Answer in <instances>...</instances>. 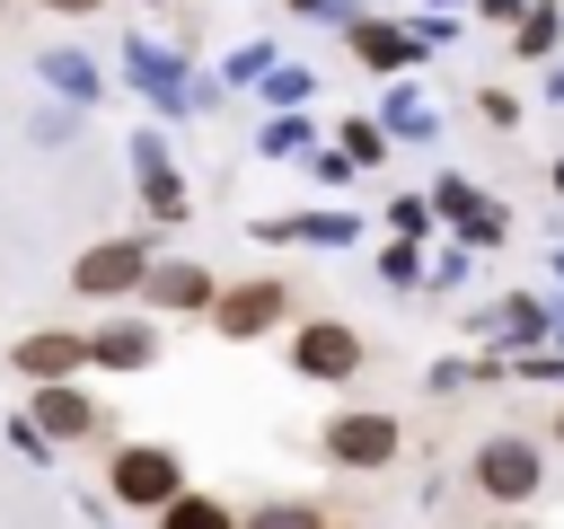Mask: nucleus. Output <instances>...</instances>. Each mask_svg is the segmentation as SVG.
<instances>
[{"label":"nucleus","instance_id":"obj_4","mask_svg":"<svg viewBox=\"0 0 564 529\" xmlns=\"http://www.w3.org/2000/svg\"><path fill=\"white\" fill-rule=\"evenodd\" d=\"M150 256H159V238H150V229L97 238V247H79V256H70V291H79V300H132V291H141V273H150Z\"/></svg>","mask_w":564,"mask_h":529},{"label":"nucleus","instance_id":"obj_37","mask_svg":"<svg viewBox=\"0 0 564 529\" xmlns=\"http://www.w3.org/2000/svg\"><path fill=\"white\" fill-rule=\"evenodd\" d=\"M485 529H538V520H529V511H494Z\"/></svg>","mask_w":564,"mask_h":529},{"label":"nucleus","instance_id":"obj_15","mask_svg":"<svg viewBox=\"0 0 564 529\" xmlns=\"http://www.w3.org/2000/svg\"><path fill=\"white\" fill-rule=\"evenodd\" d=\"M159 361V326H150V309L141 317H106V326H88V370H150Z\"/></svg>","mask_w":564,"mask_h":529},{"label":"nucleus","instance_id":"obj_34","mask_svg":"<svg viewBox=\"0 0 564 529\" xmlns=\"http://www.w3.org/2000/svg\"><path fill=\"white\" fill-rule=\"evenodd\" d=\"M467 9H476V18H485V26H511V18H520V9H529V0H467Z\"/></svg>","mask_w":564,"mask_h":529},{"label":"nucleus","instance_id":"obj_20","mask_svg":"<svg viewBox=\"0 0 564 529\" xmlns=\"http://www.w3.org/2000/svg\"><path fill=\"white\" fill-rule=\"evenodd\" d=\"M150 520H159V529H238V511H229L220 494H194V485H185L176 503H159Z\"/></svg>","mask_w":564,"mask_h":529},{"label":"nucleus","instance_id":"obj_16","mask_svg":"<svg viewBox=\"0 0 564 529\" xmlns=\"http://www.w3.org/2000/svg\"><path fill=\"white\" fill-rule=\"evenodd\" d=\"M35 71H44V88H53V97H70V106H97V97H106V71H97L88 53H70V44L35 53Z\"/></svg>","mask_w":564,"mask_h":529},{"label":"nucleus","instance_id":"obj_23","mask_svg":"<svg viewBox=\"0 0 564 529\" xmlns=\"http://www.w3.org/2000/svg\"><path fill=\"white\" fill-rule=\"evenodd\" d=\"M379 282H388V291H423V238H397V229H388V247H379Z\"/></svg>","mask_w":564,"mask_h":529},{"label":"nucleus","instance_id":"obj_33","mask_svg":"<svg viewBox=\"0 0 564 529\" xmlns=\"http://www.w3.org/2000/svg\"><path fill=\"white\" fill-rule=\"evenodd\" d=\"M388 229H397V238H423V229H432V203H423V194H397V203H388Z\"/></svg>","mask_w":564,"mask_h":529},{"label":"nucleus","instance_id":"obj_31","mask_svg":"<svg viewBox=\"0 0 564 529\" xmlns=\"http://www.w3.org/2000/svg\"><path fill=\"white\" fill-rule=\"evenodd\" d=\"M300 168H308V176H317V185H352V176H361V168H352V159H344V150H335V141H326V150H317V141H308V150H300Z\"/></svg>","mask_w":564,"mask_h":529},{"label":"nucleus","instance_id":"obj_10","mask_svg":"<svg viewBox=\"0 0 564 529\" xmlns=\"http://www.w3.org/2000/svg\"><path fill=\"white\" fill-rule=\"evenodd\" d=\"M212 264H194V256H150V273H141V309L150 317H194V309H212Z\"/></svg>","mask_w":564,"mask_h":529},{"label":"nucleus","instance_id":"obj_30","mask_svg":"<svg viewBox=\"0 0 564 529\" xmlns=\"http://www.w3.org/2000/svg\"><path fill=\"white\" fill-rule=\"evenodd\" d=\"M405 26H414V44H423V53H441V44H458V9H414Z\"/></svg>","mask_w":564,"mask_h":529},{"label":"nucleus","instance_id":"obj_22","mask_svg":"<svg viewBox=\"0 0 564 529\" xmlns=\"http://www.w3.org/2000/svg\"><path fill=\"white\" fill-rule=\"evenodd\" d=\"M423 203H432V220H449V229H458V220H467V212L485 203V185H476V176H458V168H441Z\"/></svg>","mask_w":564,"mask_h":529},{"label":"nucleus","instance_id":"obj_43","mask_svg":"<svg viewBox=\"0 0 564 529\" xmlns=\"http://www.w3.org/2000/svg\"><path fill=\"white\" fill-rule=\"evenodd\" d=\"M555 282H564V256H555Z\"/></svg>","mask_w":564,"mask_h":529},{"label":"nucleus","instance_id":"obj_12","mask_svg":"<svg viewBox=\"0 0 564 529\" xmlns=\"http://www.w3.org/2000/svg\"><path fill=\"white\" fill-rule=\"evenodd\" d=\"M9 370L35 388V379H79L88 370V335L79 326H35V335H18L9 344Z\"/></svg>","mask_w":564,"mask_h":529},{"label":"nucleus","instance_id":"obj_44","mask_svg":"<svg viewBox=\"0 0 564 529\" xmlns=\"http://www.w3.org/2000/svg\"><path fill=\"white\" fill-rule=\"evenodd\" d=\"M141 9H167V0H141Z\"/></svg>","mask_w":564,"mask_h":529},{"label":"nucleus","instance_id":"obj_6","mask_svg":"<svg viewBox=\"0 0 564 529\" xmlns=\"http://www.w3.org/2000/svg\"><path fill=\"white\" fill-rule=\"evenodd\" d=\"M282 353H291V370L317 379V388H344V379H361V361H370L361 326H344V317H300Z\"/></svg>","mask_w":564,"mask_h":529},{"label":"nucleus","instance_id":"obj_9","mask_svg":"<svg viewBox=\"0 0 564 529\" xmlns=\"http://www.w3.org/2000/svg\"><path fill=\"white\" fill-rule=\"evenodd\" d=\"M26 414H35V432H44L53 450H79V441H97V432H106V406H97L79 379H35Z\"/></svg>","mask_w":564,"mask_h":529},{"label":"nucleus","instance_id":"obj_26","mask_svg":"<svg viewBox=\"0 0 564 529\" xmlns=\"http://www.w3.org/2000/svg\"><path fill=\"white\" fill-rule=\"evenodd\" d=\"M273 62H282V53H273V44H264V35H247V44H238V53H229V62H220V88H256V79H264V71H273Z\"/></svg>","mask_w":564,"mask_h":529},{"label":"nucleus","instance_id":"obj_45","mask_svg":"<svg viewBox=\"0 0 564 529\" xmlns=\"http://www.w3.org/2000/svg\"><path fill=\"white\" fill-rule=\"evenodd\" d=\"M0 9H9V0H0Z\"/></svg>","mask_w":564,"mask_h":529},{"label":"nucleus","instance_id":"obj_18","mask_svg":"<svg viewBox=\"0 0 564 529\" xmlns=\"http://www.w3.org/2000/svg\"><path fill=\"white\" fill-rule=\"evenodd\" d=\"M379 123H388V141H432V132H441V115H432V97H423V88H414L405 71L388 79V106H379Z\"/></svg>","mask_w":564,"mask_h":529},{"label":"nucleus","instance_id":"obj_17","mask_svg":"<svg viewBox=\"0 0 564 529\" xmlns=\"http://www.w3.org/2000/svg\"><path fill=\"white\" fill-rule=\"evenodd\" d=\"M511 53H520V62H538V71H546V62H555V53H564V9H555V0H529V9H520V18H511Z\"/></svg>","mask_w":564,"mask_h":529},{"label":"nucleus","instance_id":"obj_35","mask_svg":"<svg viewBox=\"0 0 564 529\" xmlns=\"http://www.w3.org/2000/svg\"><path fill=\"white\" fill-rule=\"evenodd\" d=\"M35 9H53V18H97L106 0H35Z\"/></svg>","mask_w":564,"mask_h":529},{"label":"nucleus","instance_id":"obj_32","mask_svg":"<svg viewBox=\"0 0 564 529\" xmlns=\"http://www.w3.org/2000/svg\"><path fill=\"white\" fill-rule=\"evenodd\" d=\"M476 115H485V123H494V132H511V123H520V97H511V88H494V79H485V88H476Z\"/></svg>","mask_w":564,"mask_h":529},{"label":"nucleus","instance_id":"obj_14","mask_svg":"<svg viewBox=\"0 0 564 529\" xmlns=\"http://www.w3.org/2000/svg\"><path fill=\"white\" fill-rule=\"evenodd\" d=\"M247 238L256 247H352L361 220L352 212H264V220H247Z\"/></svg>","mask_w":564,"mask_h":529},{"label":"nucleus","instance_id":"obj_8","mask_svg":"<svg viewBox=\"0 0 564 529\" xmlns=\"http://www.w3.org/2000/svg\"><path fill=\"white\" fill-rule=\"evenodd\" d=\"M132 185H141V212L159 220V229H176L185 212H194V194H185V176H176V159H167V132L159 123H132Z\"/></svg>","mask_w":564,"mask_h":529},{"label":"nucleus","instance_id":"obj_42","mask_svg":"<svg viewBox=\"0 0 564 529\" xmlns=\"http://www.w3.org/2000/svg\"><path fill=\"white\" fill-rule=\"evenodd\" d=\"M555 344H564V309H555Z\"/></svg>","mask_w":564,"mask_h":529},{"label":"nucleus","instance_id":"obj_40","mask_svg":"<svg viewBox=\"0 0 564 529\" xmlns=\"http://www.w3.org/2000/svg\"><path fill=\"white\" fill-rule=\"evenodd\" d=\"M423 9H467V0H423Z\"/></svg>","mask_w":564,"mask_h":529},{"label":"nucleus","instance_id":"obj_27","mask_svg":"<svg viewBox=\"0 0 564 529\" xmlns=\"http://www.w3.org/2000/svg\"><path fill=\"white\" fill-rule=\"evenodd\" d=\"M467 273H476V247H441V256H423V291H467Z\"/></svg>","mask_w":564,"mask_h":529},{"label":"nucleus","instance_id":"obj_13","mask_svg":"<svg viewBox=\"0 0 564 529\" xmlns=\"http://www.w3.org/2000/svg\"><path fill=\"white\" fill-rule=\"evenodd\" d=\"M344 44H352V62H361V71H379V79H397V71H414V62H423L414 26H405V18H370V9L344 26Z\"/></svg>","mask_w":564,"mask_h":529},{"label":"nucleus","instance_id":"obj_41","mask_svg":"<svg viewBox=\"0 0 564 529\" xmlns=\"http://www.w3.org/2000/svg\"><path fill=\"white\" fill-rule=\"evenodd\" d=\"M326 529H352V520H335V511H326Z\"/></svg>","mask_w":564,"mask_h":529},{"label":"nucleus","instance_id":"obj_24","mask_svg":"<svg viewBox=\"0 0 564 529\" xmlns=\"http://www.w3.org/2000/svg\"><path fill=\"white\" fill-rule=\"evenodd\" d=\"M256 88H264V106H308V97H317V71H308V62H273Z\"/></svg>","mask_w":564,"mask_h":529},{"label":"nucleus","instance_id":"obj_19","mask_svg":"<svg viewBox=\"0 0 564 529\" xmlns=\"http://www.w3.org/2000/svg\"><path fill=\"white\" fill-rule=\"evenodd\" d=\"M317 141V123H308V106H273L264 123H256V159H300Z\"/></svg>","mask_w":564,"mask_h":529},{"label":"nucleus","instance_id":"obj_7","mask_svg":"<svg viewBox=\"0 0 564 529\" xmlns=\"http://www.w3.org/2000/svg\"><path fill=\"white\" fill-rule=\"evenodd\" d=\"M115 53H123V79H132V97H150V115H185V106H194V71H185V53H176V44L123 35Z\"/></svg>","mask_w":564,"mask_h":529},{"label":"nucleus","instance_id":"obj_38","mask_svg":"<svg viewBox=\"0 0 564 529\" xmlns=\"http://www.w3.org/2000/svg\"><path fill=\"white\" fill-rule=\"evenodd\" d=\"M546 441H555V450H564V406H555V414H546Z\"/></svg>","mask_w":564,"mask_h":529},{"label":"nucleus","instance_id":"obj_21","mask_svg":"<svg viewBox=\"0 0 564 529\" xmlns=\"http://www.w3.org/2000/svg\"><path fill=\"white\" fill-rule=\"evenodd\" d=\"M335 150H344L352 168H379V159H388V123H379V115H344V123H335Z\"/></svg>","mask_w":564,"mask_h":529},{"label":"nucleus","instance_id":"obj_2","mask_svg":"<svg viewBox=\"0 0 564 529\" xmlns=\"http://www.w3.org/2000/svg\"><path fill=\"white\" fill-rule=\"evenodd\" d=\"M317 450H326L344 476H379V467H397V450H405V423H397L388 406H344V414H326Z\"/></svg>","mask_w":564,"mask_h":529},{"label":"nucleus","instance_id":"obj_28","mask_svg":"<svg viewBox=\"0 0 564 529\" xmlns=\"http://www.w3.org/2000/svg\"><path fill=\"white\" fill-rule=\"evenodd\" d=\"M238 529H326V511L317 503H256V511H238Z\"/></svg>","mask_w":564,"mask_h":529},{"label":"nucleus","instance_id":"obj_5","mask_svg":"<svg viewBox=\"0 0 564 529\" xmlns=\"http://www.w3.org/2000/svg\"><path fill=\"white\" fill-rule=\"evenodd\" d=\"M203 317H212V335H220V344H256V335H273V326L291 317V282H282V273H247V282H220Z\"/></svg>","mask_w":564,"mask_h":529},{"label":"nucleus","instance_id":"obj_25","mask_svg":"<svg viewBox=\"0 0 564 529\" xmlns=\"http://www.w3.org/2000/svg\"><path fill=\"white\" fill-rule=\"evenodd\" d=\"M449 238H458V247H476V256H485V247H502V238H511V212H502V203H494V194H485V203H476V212H467V220H458V229H449Z\"/></svg>","mask_w":564,"mask_h":529},{"label":"nucleus","instance_id":"obj_36","mask_svg":"<svg viewBox=\"0 0 564 529\" xmlns=\"http://www.w3.org/2000/svg\"><path fill=\"white\" fill-rule=\"evenodd\" d=\"M538 88H546V106H564V53L546 62V79H538Z\"/></svg>","mask_w":564,"mask_h":529},{"label":"nucleus","instance_id":"obj_29","mask_svg":"<svg viewBox=\"0 0 564 529\" xmlns=\"http://www.w3.org/2000/svg\"><path fill=\"white\" fill-rule=\"evenodd\" d=\"M0 441H9V450H18V458H35V467H53V458H62V450H53V441H44V432H35V414H26V406H18V414H9V423H0Z\"/></svg>","mask_w":564,"mask_h":529},{"label":"nucleus","instance_id":"obj_3","mask_svg":"<svg viewBox=\"0 0 564 529\" xmlns=\"http://www.w3.org/2000/svg\"><path fill=\"white\" fill-rule=\"evenodd\" d=\"M176 494H185V458H176L167 441H123V450L106 458V503L159 511V503H176Z\"/></svg>","mask_w":564,"mask_h":529},{"label":"nucleus","instance_id":"obj_39","mask_svg":"<svg viewBox=\"0 0 564 529\" xmlns=\"http://www.w3.org/2000/svg\"><path fill=\"white\" fill-rule=\"evenodd\" d=\"M546 185H555V194H564V159H555V168H546Z\"/></svg>","mask_w":564,"mask_h":529},{"label":"nucleus","instance_id":"obj_11","mask_svg":"<svg viewBox=\"0 0 564 529\" xmlns=\"http://www.w3.org/2000/svg\"><path fill=\"white\" fill-rule=\"evenodd\" d=\"M467 335H485L494 353H529V344H546V335H555V300H538V291H502L494 309H476V317H467Z\"/></svg>","mask_w":564,"mask_h":529},{"label":"nucleus","instance_id":"obj_1","mask_svg":"<svg viewBox=\"0 0 564 529\" xmlns=\"http://www.w3.org/2000/svg\"><path fill=\"white\" fill-rule=\"evenodd\" d=\"M467 485L494 503V511H529L538 485H546V441L538 432H485L467 450Z\"/></svg>","mask_w":564,"mask_h":529}]
</instances>
